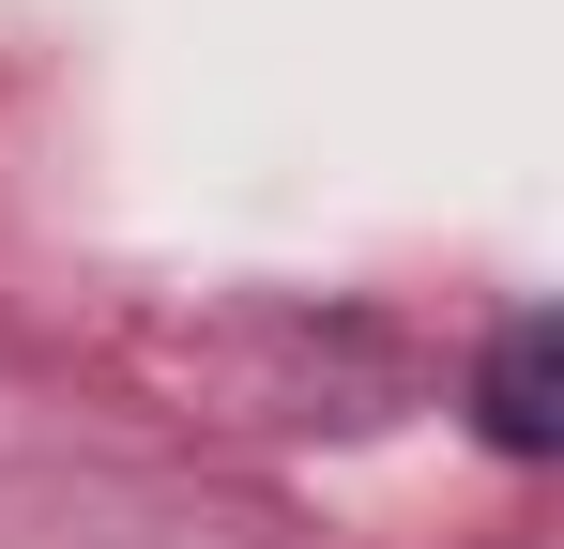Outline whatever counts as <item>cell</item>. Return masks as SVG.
<instances>
[{"mask_svg": "<svg viewBox=\"0 0 564 549\" xmlns=\"http://www.w3.org/2000/svg\"><path fill=\"white\" fill-rule=\"evenodd\" d=\"M550 381H564V321L550 305H519V321H503V336H488V381H473V412H488V443L503 458H550Z\"/></svg>", "mask_w": 564, "mask_h": 549, "instance_id": "cell-1", "label": "cell"}]
</instances>
